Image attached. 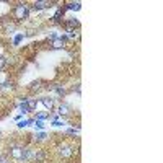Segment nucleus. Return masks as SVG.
<instances>
[{
  "mask_svg": "<svg viewBox=\"0 0 163 163\" xmlns=\"http://www.w3.org/2000/svg\"><path fill=\"white\" fill-rule=\"evenodd\" d=\"M20 109H21V113H23V114L30 113V111H28V106H26V103H23V105H20Z\"/></svg>",
  "mask_w": 163,
  "mask_h": 163,
  "instance_id": "obj_14",
  "label": "nucleus"
},
{
  "mask_svg": "<svg viewBox=\"0 0 163 163\" xmlns=\"http://www.w3.org/2000/svg\"><path fill=\"white\" fill-rule=\"evenodd\" d=\"M10 155H12L13 160H25L26 148H23V147H13L12 150H10Z\"/></svg>",
  "mask_w": 163,
  "mask_h": 163,
  "instance_id": "obj_2",
  "label": "nucleus"
},
{
  "mask_svg": "<svg viewBox=\"0 0 163 163\" xmlns=\"http://www.w3.org/2000/svg\"><path fill=\"white\" fill-rule=\"evenodd\" d=\"M26 124H28V122H26V121H23V122H20V124H18V126H20V127H25V126H26Z\"/></svg>",
  "mask_w": 163,
  "mask_h": 163,
  "instance_id": "obj_17",
  "label": "nucleus"
},
{
  "mask_svg": "<svg viewBox=\"0 0 163 163\" xmlns=\"http://www.w3.org/2000/svg\"><path fill=\"white\" fill-rule=\"evenodd\" d=\"M74 152H75V148L72 147V145H64V147L59 148V155H60L62 158H69V157H72V155H74Z\"/></svg>",
  "mask_w": 163,
  "mask_h": 163,
  "instance_id": "obj_3",
  "label": "nucleus"
},
{
  "mask_svg": "<svg viewBox=\"0 0 163 163\" xmlns=\"http://www.w3.org/2000/svg\"><path fill=\"white\" fill-rule=\"evenodd\" d=\"M57 111H59V114H60V116H67V114L70 113V106H69V105H60Z\"/></svg>",
  "mask_w": 163,
  "mask_h": 163,
  "instance_id": "obj_7",
  "label": "nucleus"
},
{
  "mask_svg": "<svg viewBox=\"0 0 163 163\" xmlns=\"http://www.w3.org/2000/svg\"><path fill=\"white\" fill-rule=\"evenodd\" d=\"M15 18L16 20H25L28 15H30V8H28V5H25V3H23V5H18L15 8Z\"/></svg>",
  "mask_w": 163,
  "mask_h": 163,
  "instance_id": "obj_1",
  "label": "nucleus"
},
{
  "mask_svg": "<svg viewBox=\"0 0 163 163\" xmlns=\"http://www.w3.org/2000/svg\"><path fill=\"white\" fill-rule=\"evenodd\" d=\"M0 163H10L8 160H0Z\"/></svg>",
  "mask_w": 163,
  "mask_h": 163,
  "instance_id": "obj_18",
  "label": "nucleus"
},
{
  "mask_svg": "<svg viewBox=\"0 0 163 163\" xmlns=\"http://www.w3.org/2000/svg\"><path fill=\"white\" fill-rule=\"evenodd\" d=\"M7 64H8V59H5V57H0V69H3Z\"/></svg>",
  "mask_w": 163,
  "mask_h": 163,
  "instance_id": "obj_13",
  "label": "nucleus"
},
{
  "mask_svg": "<svg viewBox=\"0 0 163 163\" xmlns=\"http://www.w3.org/2000/svg\"><path fill=\"white\" fill-rule=\"evenodd\" d=\"M36 126H38V127H41V129H43V127H44L43 121H38V122H36Z\"/></svg>",
  "mask_w": 163,
  "mask_h": 163,
  "instance_id": "obj_16",
  "label": "nucleus"
},
{
  "mask_svg": "<svg viewBox=\"0 0 163 163\" xmlns=\"http://www.w3.org/2000/svg\"><path fill=\"white\" fill-rule=\"evenodd\" d=\"M69 8H70V10H80V2H75V3H69Z\"/></svg>",
  "mask_w": 163,
  "mask_h": 163,
  "instance_id": "obj_12",
  "label": "nucleus"
},
{
  "mask_svg": "<svg viewBox=\"0 0 163 163\" xmlns=\"http://www.w3.org/2000/svg\"><path fill=\"white\" fill-rule=\"evenodd\" d=\"M25 103H26V106H28V111H34V109H36V106H38L36 98H28Z\"/></svg>",
  "mask_w": 163,
  "mask_h": 163,
  "instance_id": "obj_6",
  "label": "nucleus"
},
{
  "mask_svg": "<svg viewBox=\"0 0 163 163\" xmlns=\"http://www.w3.org/2000/svg\"><path fill=\"white\" fill-rule=\"evenodd\" d=\"M2 86H3V88H12V82H3Z\"/></svg>",
  "mask_w": 163,
  "mask_h": 163,
  "instance_id": "obj_15",
  "label": "nucleus"
},
{
  "mask_svg": "<svg viewBox=\"0 0 163 163\" xmlns=\"http://www.w3.org/2000/svg\"><path fill=\"white\" fill-rule=\"evenodd\" d=\"M52 90H55V93L60 95V96H64L65 93H67V90H65L64 86H60V85H52Z\"/></svg>",
  "mask_w": 163,
  "mask_h": 163,
  "instance_id": "obj_9",
  "label": "nucleus"
},
{
  "mask_svg": "<svg viewBox=\"0 0 163 163\" xmlns=\"http://www.w3.org/2000/svg\"><path fill=\"white\" fill-rule=\"evenodd\" d=\"M30 90H31V91H39V90H41V80H36V82H31L30 83Z\"/></svg>",
  "mask_w": 163,
  "mask_h": 163,
  "instance_id": "obj_8",
  "label": "nucleus"
},
{
  "mask_svg": "<svg viewBox=\"0 0 163 163\" xmlns=\"http://www.w3.org/2000/svg\"><path fill=\"white\" fill-rule=\"evenodd\" d=\"M46 117H49V113H39V114H36V119L38 121H43V119H46Z\"/></svg>",
  "mask_w": 163,
  "mask_h": 163,
  "instance_id": "obj_11",
  "label": "nucleus"
},
{
  "mask_svg": "<svg viewBox=\"0 0 163 163\" xmlns=\"http://www.w3.org/2000/svg\"><path fill=\"white\" fill-rule=\"evenodd\" d=\"M64 46H65V43H64L62 38H55V39H52V49H62Z\"/></svg>",
  "mask_w": 163,
  "mask_h": 163,
  "instance_id": "obj_5",
  "label": "nucleus"
},
{
  "mask_svg": "<svg viewBox=\"0 0 163 163\" xmlns=\"http://www.w3.org/2000/svg\"><path fill=\"white\" fill-rule=\"evenodd\" d=\"M41 103H43V105H44V108L47 109V113H49V111L54 108V98H49V96H44V98H41Z\"/></svg>",
  "mask_w": 163,
  "mask_h": 163,
  "instance_id": "obj_4",
  "label": "nucleus"
},
{
  "mask_svg": "<svg viewBox=\"0 0 163 163\" xmlns=\"http://www.w3.org/2000/svg\"><path fill=\"white\" fill-rule=\"evenodd\" d=\"M46 7H49V2H36L34 3V10H43Z\"/></svg>",
  "mask_w": 163,
  "mask_h": 163,
  "instance_id": "obj_10",
  "label": "nucleus"
}]
</instances>
